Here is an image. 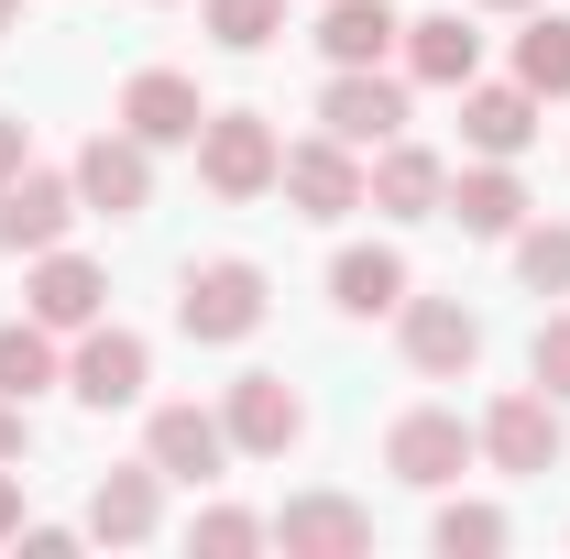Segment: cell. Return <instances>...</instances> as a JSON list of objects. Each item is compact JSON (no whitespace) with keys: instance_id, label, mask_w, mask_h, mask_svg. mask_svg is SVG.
<instances>
[{"instance_id":"obj_34","label":"cell","mask_w":570,"mask_h":559,"mask_svg":"<svg viewBox=\"0 0 570 559\" xmlns=\"http://www.w3.org/2000/svg\"><path fill=\"white\" fill-rule=\"evenodd\" d=\"M483 11H538V0H483Z\"/></svg>"},{"instance_id":"obj_22","label":"cell","mask_w":570,"mask_h":559,"mask_svg":"<svg viewBox=\"0 0 570 559\" xmlns=\"http://www.w3.org/2000/svg\"><path fill=\"white\" fill-rule=\"evenodd\" d=\"M330 296H341V318H395V307H406V253L352 242V253L330 264Z\"/></svg>"},{"instance_id":"obj_18","label":"cell","mask_w":570,"mask_h":559,"mask_svg":"<svg viewBox=\"0 0 570 559\" xmlns=\"http://www.w3.org/2000/svg\"><path fill=\"white\" fill-rule=\"evenodd\" d=\"M154 527H165V472H154V461H132V472H99V493H88V538L142 549Z\"/></svg>"},{"instance_id":"obj_25","label":"cell","mask_w":570,"mask_h":559,"mask_svg":"<svg viewBox=\"0 0 570 559\" xmlns=\"http://www.w3.org/2000/svg\"><path fill=\"white\" fill-rule=\"evenodd\" d=\"M515 275L538 296H570V219H527L515 231Z\"/></svg>"},{"instance_id":"obj_9","label":"cell","mask_w":570,"mask_h":559,"mask_svg":"<svg viewBox=\"0 0 570 559\" xmlns=\"http://www.w3.org/2000/svg\"><path fill=\"white\" fill-rule=\"evenodd\" d=\"M318 121L352 143V154L395 143V133H406V77H384V67H330V99H318Z\"/></svg>"},{"instance_id":"obj_7","label":"cell","mask_w":570,"mask_h":559,"mask_svg":"<svg viewBox=\"0 0 570 559\" xmlns=\"http://www.w3.org/2000/svg\"><path fill=\"white\" fill-rule=\"evenodd\" d=\"M67 176H77V198L99 219H142L154 209V143H132V133H88V154H77Z\"/></svg>"},{"instance_id":"obj_17","label":"cell","mask_w":570,"mask_h":559,"mask_svg":"<svg viewBox=\"0 0 570 559\" xmlns=\"http://www.w3.org/2000/svg\"><path fill=\"white\" fill-rule=\"evenodd\" d=\"M439 219H461L472 242H515V231H527V187H515V165H494V154L461 165L450 198H439Z\"/></svg>"},{"instance_id":"obj_8","label":"cell","mask_w":570,"mask_h":559,"mask_svg":"<svg viewBox=\"0 0 570 559\" xmlns=\"http://www.w3.org/2000/svg\"><path fill=\"white\" fill-rule=\"evenodd\" d=\"M219 428H230V450H242V461H285V450H296V428H307V406H296V384H285V373H242V384L219 395Z\"/></svg>"},{"instance_id":"obj_29","label":"cell","mask_w":570,"mask_h":559,"mask_svg":"<svg viewBox=\"0 0 570 559\" xmlns=\"http://www.w3.org/2000/svg\"><path fill=\"white\" fill-rule=\"evenodd\" d=\"M527 384L570 395V318H549V330H538V351H527Z\"/></svg>"},{"instance_id":"obj_26","label":"cell","mask_w":570,"mask_h":559,"mask_svg":"<svg viewBox=\"0 0 570 559\" xmlns=\"http://www.w3.org/2000/svg\"><path fill=\"white\" fill-rule=\"evenodd\" d=\"M198 11H209V33L230 45V56H264V45L285 33V0H198Z\"/></svg>"},{"instance_id":"obj_21","label":"cell","mask_w":570,"mask_h":559,"mask_svg":"<svg viewBox=\"0 0 570 559\" xmlns=\"http://www.w3.org/2000/svg\"><path fill=\"white\" fill-rule=\"evenodd\" d=\"M461 143L494 154V165H515L538 143V88H461Z\"/></svg>"},{"instance_id":"obj_24","label":"cell","mask_w":570,"mask_h":559,"mask_svg":"<svg viewBox=\"0 0 570 559\" xmlns=\"http://www.w3.org/2000/svg\"><path fill=\"white\" fill-rule=\"evenodd\" d=\"M515 88L570 99V11H527V33H515Z\"/></svg>"},{"instance_id":"obj_2","label":"cell","mask_w":570,"mask_h":559,"mask_svg":"<svg viewBox=\"0 0 570 559\" xmlns=\"http://www.w3.org/2000/svg\"><path fill=\"white\" fill-rule=\"evenodd\" d=\"M187 154H198V187H209V198H264L275 165H285V143H275L264 110H209Z\"/></svg>"},{"instance_id":"obj_6","label":"cell","mask_w":570,"mask_h":559,"mask_svg":"<svg viewBox=\"0 0 570 559\" xmlns=\"http://www.w3.org/2000/svg\"><path fill=\"white\" fill-rule=\"evenodd\" d=\"M395 341H406V362H417L428 384H461V373L483 362V318H472L461 296H406V307H395Z\"/></svg>"},{"instance_id":"obj_28","label":"cell","mask_w":570,"mask_h":559,"mask_svg":"<svg viewBox=\"0 0 570 559\" xmlns=\"http://www.w3.org/2000/svg\"><path fill=\"white\" fill-rule=\"evenodd\" d=\"M264 538H275V527H264V516H242V504H209V516L187 527V549H209V559H242V549H264Z\"/></svg>"},{"instance_id":"obj_14","label":"cell","mask_w":570,"mask_h":559,"mask_svg":"<svg viewBox=\"0 0 570 559\" xmlns=\"http://www.w3.org/2000/svg\"><path fill=\"white\" fill-rule=\"evenodd\" d=\"M142 461H154L165 483H219V461H230V428H219L209 406H154V428H142Z\"/></svg>"},{"instance_id":"obj_5","label":"cell","mask_w":570,"mask_h":559,"mask_svg":"<svg viewBox=\"0 0 570 559\" xmlns=\"http://www.w3.org/2000/svg\"><path fill=\"white\" fill-rule=\"evenodd\" d=\"M142 384H154V351H142V330H110V318H88L77 330V351H67V395L77 406H132Z\"/></svg>"},{"instance_id":"obj_10","label":"cell","mask_w":570,"mask_h":559,"mask_svg":"<svg viewBox=\"0 0 570 559\" xmlns=\"http://www.w3.org/2000/svg\"><path fill=\"white\" fill-rule=\"evenodd\" d=\"M275 187L296 198V219H341V209H362V154H352L341 133H318V143H285Z\"/></svg>"},{"instance_id":"obj_16","label":"cell","mask_w":570,"mask_h":559,"mask_svg":"<svg viewBox=\"0 0 570 559\" xmlns=\"http://www.w3.org/2000/svg\"><path fill=\"white\" fill-rule=\"evenodd\" d=\"M22 307H33L45 330H88V318L110 307V275H99L88 253H67V242H56V253H33V285H22Z\"/></svg>"},{"instance_id":"obj_27","label":"cell","mask_w":570,"mask_h":559,"mask_svg":"<svg viewBox=\"0 0 570 559\" xmlns=\"http://www.w3.org/2000/svg\"><path fill=\"white\" fill-rule=\"evenodd\" d=\"M428 538H439V559H494L515 527H504L494 504H439V527H428Z\"/></svg>"},{"instance_id":"obj_11","label":"cell","mask_w":570,"mask_h":559,"mask_svg":"<svg viewBox=\"0 0 570 559\" xmlns=\"http://www.w3.org/2000/svg\"><path fill=\"white\" fill-rule=\"evenodd\" d=\"M77 209H88V198H77V176H45V165H22V176L0 187V253H56Z\"/></svg>"},{"instance_id":"obj_20","label":"cell","mask_w":570,"mask_h":559,"mask_svg":"<svg viewBox=\"0 0 570 559\" xmlns=\"http://www.w3.org/2000/svg\"><path fill=\"white\" fill-rule=\"evenodd\" d=\"M472 67H483V33L461 11H417L406 22V77L417 88H472Z\"/></svg>"},{"instance_id":"obj_3","label":"cell","mask_w":570,"mask_h":559,"mask_svg":"<svg viewBox=\"0 0 570 559\" xmlns=\"http://www.w3.org/2000/svg\"><path fill=\"white\" fill-rule=\"evenodd\" d=\"M472 450H483V428H461L450 406H406V418L384 428V472L417 483V493H450L472 472Z\"/></svg>"},{"instance_id":"obj_19","label":"cell","mask_w":570,"mask_h":559,"mask_svg":"<svg viewBox=\"0 0 570 559\" xmlns=\"http://www.w3.org/2000/svg\"><path fill=\"white\" fill-rule=\"evenodd\" d=\"M406 45V11L395 0H318V56L330 67H384Z\"/></svg>"},{"instance_id":"obj_23","label":"cell","mask_w":570,"mask_h":559,"mask_svg":"<svg viewBox=\"0 0 570 559\" xmlns=\"http://www.w3.org/2000/svg\"><path fill=\"white\" fill-rule=\"evenodd\" d=\"M45 384H67V351H56V330H45L33 307H22V318L0 330V395H22V406H33Z\"/></svg>"},{"instance_id":"obj_30","label":"cell","mask_w":570,"mask_h":559,"mask_svg":"<svg viewBox=\"0 0 570 559\" xmlns=\"http://www.w3.org/2000/svg\"><path fill=\"white\" fill-rule=\"evenodd\" d=\"M22 165H33V121H22V110H0V187H11Z\"/></svg>"},{"instance_id":"obj_12","label":"cell","mask_w":570,"mask_h":559,"mask_svg":"<svg viewBox=\"0 0 570 559\" xmlns=\"http://www.w3.org/2000/svg\"><path fill=\"white\" fill-rule=\"evenodd\" d=\"M362 198L384 219H439V198H450V165L428 154V143H373V165H362Z\"/></svg>"},{"instance_id":"obj_15","label":"cell","mask_w":570,"mask_h":559,"mask_svg":"<svg viewBox=\"0 0 570 559\" xmlns=\"http://www.w3.org/2000/svg\"><path fill=\"white\" fill-rule=\"evenodd\" d=\"M198 121H209V99H198V77H176V67H142L132 88H121V133L132 143H198Z\"/></svg>"},{"instance_id":"obj_13","label":"cell","mask_w":570,"mask_h":559,"mask_svg":"<svg viewBox=\"0 0 570 559\" xmlns=\"http://www.w3.org/2000/svg\"><path fill=\"white\" fill-rule=\"evenodd\" d=\"M264 527H275L285 559H362L373 549V516H362L352 493H296L285 516H264Z\"/></svg>"},{"instance_id":"obj_33","label":"cell","mask_w":570,"mask_h":559,"mask_svg":"<svg viewBox=\"0 0 570 559\" xmlns=\"http://www.w3.org/2000/svg\"><path fill=\"white\" fill-rule=\"evenodd\" d=\"M11 22H22V0H0V33H11Z\"/></svg>"},{"instance_id":"obj_31","label":"cell","mask_w":570,"mask_h":559,"mask_svg":"<svg viewBox=\"0 0 570 559\" xmlns=\"http://www.w3.org/2000/svg\"><path fill=\"white\" fill-rule=\"evenodd\" d=\"M33 450V418H22V395H0V461H22Z\"/></svg>"},{"instance_id":"obj_32","label":"cell","mask_w":570,"mask_h":559,"mask_svg":"<svg viewBox=\"0 0 570 559\" xmlns=\"http://www.w3.org/2000/svg\"><path fill=\"white\" fill-rule=\"evenodd\" d=\"M0 538H22V483H11V461H0Z\"/></svg>"},{"instance_id":"obj_1","label":"cell","mask_w":570,"mask_h":559,"mask_svg":"<svg viewBox=\"0 0 570 559\" xmlns=\"http://www.w3.org/2000/svg\"><path fill=\"white\" fill-rule=\"evenodd\" d=\"M264 307H275V285H264V264H242V253H219V264H187V285H176V330L187 341H253L264 330Z\"/></svg>"},{"instance_id":"obj_4","label":"cell","mask_w":570,"mask_h":559,"mask_svg":"<svg viewBox=\"0 0 570 559\" xmlns=\"http://www.w3.org/2000/svg\"><path fill=\"white\" fill-rule=\"evenodd\" d=\"M483 461H494V472H515V483L560 472V395H549V384L494 395V418H483Z\"/></svg>"}]
</instances>
